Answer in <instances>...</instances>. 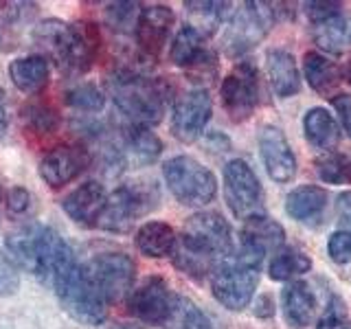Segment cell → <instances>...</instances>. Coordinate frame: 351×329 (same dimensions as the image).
Instances as JSON below:
<instances>
[{"instance_id": "c3c4849f", "label": "cell", "mask_w": 351, "mask_h": 329, "mask_svg": "<svg viewBox=\"0 0 351 329\" xmlns=\"http://www.w3.org/2000/svg\"><path fill=\"white\" fill-rule=\"evenodd\" d=\"M123 329H141V327H123Z\"/></svg>"}, {"instance_id": "7a4b0ae2", "label": "cell", "mask_w": 351, "mask_h": 329, "mask_svg": "<svg viewBox=\"0 0 351 329\" xmlns=\"http://www.w3.org/2000/svg\"><path fill=\"white\" fill-rule=\"evenodd\" d=\"M5 244L9 255L22 270L49 285L64 268L77 261L73 248L66 244L58 230L38 222L22 224L11 230Z\"/></svg>"}, {"instance_id": "7402d4cb", "label": "cell", "mask_w": 351, "mask_h": 329, "mask_svg": "<svg viewBox=\"0 0 351 329\" xmlns=\"http://www.w3.org/2000/svg\"><path fill=\"white\" fill-rule=\"evenodd\" d=\"M160 151H162V143L154 132H149V127L130 123V127L123 132V138H121L119 156L123 162L149 164L160 156Z\"/></svg>"}, {"instance_id": "d590c367", "label": "cell", "mask_w": 351, "mask_h": 329, "mask_svg": "<svg viewBox=\"0 0 351 329\" xmlns=\"http://www.w3.org/2000/svg\"><path fill=\"white\" fill-rule=\"evenodd\" d=\"M66 103L82 112H99L106 106V97L95 84H80L66 93Z\"/></svg>"}, {"instance_id": "9a60e30c", "label": "cell", "mask_w": 351, "mask_h": 329, "mask_svg": "<svg viewBox=\"0 0 351 329\" xmlns=\"http://www.w3.org/2000/svg\"><path fill=\"white\" fill-rule=\"evenodd\" d=\"M90 164V151L82 145H60L53 147L40 160V175L51 189H62L82 175Z\"/></svg>"}, {"instance_id": "74e56055", "label": "cell", "mask_w": 351, "mask_h": 329, "mask_svg": "<svg viewBox=\"0 0 351 329\" xmlns=\"http://www.w3.org/2000/svg\"><path fill=\"white\" fill-rule=\"evenodd\" d=\"M316 329H351L349 321H347L345 307H343V303L336 299V296H334L332 301H329L325 314L318 318Z\"/></svg>"}, {"instance_id": "1f68e13d", "label": "cell", "mask_w": 351, "mask_h": 329, "mask_svg": "<svg viewBox=\"0 0 351 329\" xmlns=\"http://www.w3.org/2000/svg\"><path fill=\"white\" fill-rule=\"evenodd\" d=\"M29 5L25 3H3L0 5V51H11L20 47V27L27 18Z\"/></svg>"}, {"instance_id": "cb8c5ba5", "label": "cell", "mask_w": 351, "mask_h": 329, "mask_svg": "<svg viewBox=\"0 0 351 329\" xmlns=\"http://www.w3.org/2000/svg\"><path fill=\"white\" fill-rule=\"evenodd\" d=\"M327 206V191L316 184H303L292 189L285 195V213L294 222L312 224L318 217H323V211Z\"/></svg>"}, {"instance_id": "4fadbf2b", "label": "cell", "mask_w": 351, "mask_h": 329, "mask_svg": "<svg viewBox=\"0 0 351 329\" xmlns=\"http://www.w3.org/2000/svg\"><path fill=\"white\" fill-rule=\"evenodd\" d=\"M219 95H222V106L233 123H241V121L250 119L259 103L257 66L252 62H239L224 77Z\"/></svg>"}, {"instance_id": "d4e9b609", "label": "cell", "mask_w": 351, "mask_h": 329, "mask_svg": "<svg viewBox=\"0 0 351 329\" xmlns=\"http://www.w3.org/2000/svg\"><path fill=\"white\" fill-rule=\"evenodd\" d=\"M51 66L44 55H27L9 64V77L18 90L36 95L49 84Z\"/></svg>"}, {"instance_id": "e0dca14e", "label": "cell", "mask_w": 351, "mask_h": 329, "mask_svg": "<svg viewBox=\"0 0 351 329\" xmlns=\"http://www.w3.org/2000/svg\"><path fill=\"white\" fill-rule=\"evenodd\" d=\"M173 22H176V16L171 7L167 5H152L141 11L134 36H136L138 49L145 58H152V60L158 58L165 42H167L171 33Z\"/></svg>"}, {"instance_id": "30bf717a", "label": "cell", "mask_w": 351, "mask_h": 329, "mask_svg": "<svg viewBox=\"0 0 351 329\" xmlns=\"http://www.w3.org/2000/svg\"><path fill=\"white\" fill-rule=\"evenodd\" d=\"M270 3H244L230 18L226 33L222 38V47L230 58L255 49L257 44L268 36L274 20H277V9Z\"/></svg>"}, {"instance_id": "44dd1931", "label": "cell", "mask_w": 351, "mask_h": 329, "mask_svg": "<svg viewBox=\"0 0 351 329\" xmlns=\"http://www.w3.org/2000/svg\"><path fill=\"white\" fill-rule=\"evenodd\" d=\"M268 80L277 97H292L301 90V73L296 60L290 51L285 49H270L266 55Z\"/></svg>"}, {"instance_id": "7dc6e473", "label": "cell", "mask_w": 351, "mask_h": 329, "mask_svg": "<svg viewBox=\"0 0 351 329\" xmlns=\"http://www.w3.org/2000/svg\"><path fill=\"white\" fill-rule=\"evenodd\" d=\"M343 75H345V80L351 84V60H349V64L345 66V73H343Z\"/></svg>"}, {"instance_id": "d6a6232c", "label": "cell", "mask_w": 351, "mask_h": 329, "mask_svg": "<svg viewBox=\"0 0 351 329\" xmlns=\"http://www.w3.org/2000/svg\"><path fill=\"white\" fill-rule=\"evenodd\" d=\"M22 121H25L27 134L33 136H51L60 127V114L47 103H29L22 110Z\"/></svg>"}, {"instance_id": "7c38bea8", "label": "cell", "mask_w": 351, "mask_h": 329, "mask_svg": "<svg viewBox=\"0 0 351 329\" xmlns=\"http://www.w3.org/2000/svg\"><path fill=\"white\" fill-rule=\"evenodd\" d=\"M224 195L226 204L237 219L261 215L263 189L252 167L241 158H233L224 164Z\"/></svg>"}, {"instance_id": "277c9868", "label": "cell", "mask_w": 351, "mask_h": 329, "mask_svg": "<svg viewBox=\"0 0 351 329\" xmlns=\"http://www.w3.org/2000/svg\"><path fill=\"white\" fill-rule=\"evenodd\" d=\"M33 42L60 66L64 73H86L95 62L99 36L95 25H69L64 20H42L33 27Z\"/></svg>"}, {"instance_id": "5bb4252c", "label": "cell", "mask_w": 351, "mask_h": 329, "mask_svg": "<svg viewBox=\"0 0 351 329\" xmlns=\"http://www.w3.org/2000/svg\"><path fill=\"white\" fill-rule=\"evenodd\" d=\"M213 114V101L206 88L193 86L182 90L171 110V134L180 143H195L202 136L206 123Z\"/></svg>"}, {"instance_id": "ac0fdd59", "label": "cell", "mask_w": 351, "mask_h": 329, "mask_svg": "<svg viewBox=\"0 0 351 329\" xmlns=\"http://www.w3.org/2000/svg\"><path fill=\"white\" fill-rule=\"evenodd\" d=\"M108 195L110 193L106 191V186L101 182L88 180L64 197L62 208L73 222L82 224V226H97L99 217H101L104 208H106Z\"/></svg>"}, {"instance_id": "7bdbcfd3", "label": "cell", "mask_w": 351, "mask_h": 329, "mask_svg": "<svg viewBox=\"0 0 351 329\" xmlns=\"http://www.w3.org/2000/svg\"><path fill=\"white\" fill-rule=\"evenodd\" d=\"M332 106L336 110V114L340 119V125L351 136V95L347 93H338L334 99H332Z\"/></svg>"}, {"instance_id": "f546056e", "label": "cell", "mask_w": 351, "mask_h": 329, "mask_svg": "<svg viewBox=\"0 0 351 329\" xmlns=\"http://www.w3.org/2000/svg\"><path fill=\"white\" fill-rule=\"evenodd\" d=\"M312 259L305 250L296 246H283L272 255L268 263V274L274 281H292L294 277L310 272Z\"/></svg>"}, {"instance_id": "bcb514c9", "label": "cell", "mask_w": 351, "mask_h": 329, "mask_svg": "<svg viewBox=\"0 0 351 329\" xmlns=\"http://www.w3.org/2000/svg\"><path fill=\"white\" fill-rule=\"evenodd\" d=\"M7 127H9V117H7V110H5L3 101H0V136H5Z\"/></svg>"}, {"instance_id": "ffe728a7", "label": "cell", "mask_w": 351, "mask_h": 329, "mask_svg": "<svg viewBox=\"0 0 351 329\" xmlns=\"http://www.w3.org/2000/svg\"><path fill=\"white\" fill-rule=\"evenodd\" d=\"M281 307L285 323L294 329L312 325L316 318V296L305 281H290L281 292Z\"/></svg>"}, {"instance_id": "b9f144b4", "label": "cell", "mask_w": 351, "mask_h": 329, "mask_svg": "<svg viewBox=\"0 0 351 329\" xmlns=\"http://www.w3.org/2000/svg\"><path fill=\"white\" fill-rule=\"evenodd\" d=\"M305 14L310 16V20L314 22H321V20H327L336 14H340V3H305Z\"/></svg>"}, {"instance_id": "5b68a950", "label": "cell", "mask_w": 351, "mask_h": 329, "mask_svg": "<svg viewBox=\"0 0 351 329\" xmlns=\"http://www.w3.org/2000/svg\"><path fill=\"white\" fill-rule=\"evenodd\" d=\"M263 257L248 248L233 252L222 266L213 272L211 292L219 305L233 312H241L250 305L252 294L259 285V268Z\"/></svg>"}, {"instance_id": "4dcf8cb0", "label": "cell", "mask_w": 351, "mask_h": 329, "mask_svg": "<svg viewBox=\"0 0 351 329\" xmlns=\"http://www.w3.org/2000/svg\"><path fill=\"white\" fill-rule=\"evenodd\" d=\"M314 167L327 184H351V154L325 151L314 160Z\"/></svg>"}, {"instance_id": "ba28073f", "label": "cell", "mask_w": 351, "mask_h": 329, "mask_svg": "<svg viewBox=\"0 0 351 329\" xmlns=\"http://www.w3.org/2000/svg\"><path fill=\"white\" fill-rule=\"evenodd\" d=\"M162 175L171 195L184 206H206L215 200V173L191 156H173L162 164Z\"/></svg>"}, {"instance_id": "e575fe53", "label": "cell", "mask_w": 351, "mask_h": 329, "mask_svg": "<svg viewBox=\"0 0 351 329\" xmlns=\"http://www.w3.org/2000/svg\"><path fill=\"white\" fill-rule=\"evenodd\" d=\"M176 325L180 329H226L224 321H219L217 316L208 314L202 307L182 299V296L178 303V314H176Z\"/></svg>"}, {"instance_id": "8d00e7d4", "label": "cell", "mask_w": 351, "mask_h": 329, "mask_svg": "<svg viewBox=\"0 0 351 329\" xmlns=\"http://www.w3.org/2000/svg\"><path fill=\"white\" fill-rule=\"evenodd\" d=\"M138 16H141V11H136L134 3H114L108 7V18L112 22V27L117 29H130V27L136 29Z\"/></svg>"}, {"instance_id": "f1b7e54d", "label": "cell", "mask_w": 351, "mask_h": 329, "mask_svg": "<svg viewBox=\"0 0 351 329\" xmlns=\"http://www.w3.org/2000/svg\"><path fill=\"white\" fill-rule=\"evenodd\" d=\"M204 36L197 29H193L191 25H184L176 38L171 42L169 49V58L176 66H182V69L189 71L193 64L200 62L204 55L208 53V49L204 47Z\"/></svg>"}, {"instance_id": "ee69618b", "label": "cell", "mask_w": 351, "mask_h": 329, "mask_svg": "<svg viewBox=\"0 0 351 329\" xmlns=\"http://www.w3.org/2000/svg\"><path fill=\"white\" fill-rule=\"evenodd\" d=\"M336 213L340 217V222L351 226V191H343L336 200Z\"/></svg>"}, {"instance_id": "60d3db41", "label": "cell", "mask_w": 351, "mask_h": 329, "mask_svg": "<svg viewBox=\"0 0 351 329\" xmlns=\"http://www.w3.org/2000/svg\"><path fill=\"white\" fill-rule=\"evenodd\" d=\"M5 204H7L9 215H22V213H27L31 206V193L25 186H14V189H9Z\"/></svg>"}, {"instance_id": "484cf974", "label": "cell", "mask_w": 351, "mask_h": 329, "mask_svg": "<svg viewBox=\"0 0 351 329\" xmlns=\"http://www.w3.org/2000/svg\"><path fill=\"white\" fill-rule=\"evenodd\" d=\"M176 241L178 235L167 222H145L134 237V244L141 250V255L149 259H162L171 257L176 250Z\"/></svg>"}, {"instance_id": "8fae6325", "label": "cell", "mask_w": 351, "mask_h": 329, "mask_svg": "<svg viewBox=\"0 0 351 329\" xmlns=\"http://www.w3.org/2000/svg\"><path fill=\"white\" fill-rule=\"evenodd\" d=\"M180 296L173 294L162 277H147L128 296V312L138 323L149 327H167L176 323Z\"/></svg>"}, {"instance_id": "603a6c76", "label": "cell", "mask_w": 351, "mask_h": 329, "mask_svg": "<svg viewBox=\"0 0 351 329\" xmlns=\"http://www.w3.org/2000/svg\"><path fill=\"white\" fill-rule=\"evenodd\" d=\"M303 75L314 93L329 99L338 95L336 90L340 86V80H343V71L318 51H307L303 55Z\"/></svg>"}, {"instance_id": "8992f818", "label": "cell", "mask_w": 351, "mask_h": 329, "mask_svg": "<svg viewBox=\"0 0 351 329\" xmlns=\"http://www.w3.org/2000/svg\"><path fill=\"white\" fill-rule=\"evenodd\" d=\"M62 307L82 325H101L108 318V303L101 299L84 272V263L73 261L51 281Z\"/></svg>"}, {"instance_id": "9c48e42d", "label": "cell", "mask_w": 351, "mask_h": 329, "mask_svg": "<svg viewBox=\"0 0 351 329\" xmlns=\"http://www.w3.org/2000/svg\"><path fill=\"white\" fill-rule=\"evenodd\" d=\"M84 272L108 305L128 299L134 290L136 266L125 252H99L84 263Z\"/></svg>"}, {"instance_id": "d6986e66", "label": "cell", "mask_w": 351, "mask_h": 329, "mask_svg": "<svg viewBox=\"0 0 351 329\" xmlns=\"http://www.w3.org/2000/svg\"><path fill=\"white\" fill-rule=\"evenodd\" d=\"M241 248H248L257 255L277 252L285 246V228L270 215H252L241 228Z\"/></svg>"}, {"instance_id": "f6af8a7d", "label": "cell", "mask_w": 351, "mask_h": 329, "mask_svg": "<svg viewBox=\"0 0 351 329\" xmlns=\"http://www.w3.org/2000/svg\"><path fill=\"white\" fill-rule=\"evenodd\" d=\"M255 314L259 318H270L274 314V301L270 294H261L257 303H255Z\"/></svg>"}, {"instance_id": "6da1fadb", "label": "cell", "mask_w": 351, "mask_h": 329, "mask_svg": "<svg viewBox=\"0 0 351 329\" xmlns=\"http://www.w3.org/2000/svg\"><path fill=\"white\" fill-rule=\"evenodd\" d=\"M230 255H233V233L228 222L215 211H200L186 219L176 241L171 261L186 277L204 279Z\"/></svg>"}, {"instance_id": "52a82bcc", "label": "cell", "mask_w": 351, "mask_h": 329, "mask_svg": "<svg viewBox=\"0 0 351 329\" xmlns=\"http://www.w3.org/2000/svg\"><path fill=\"white\" fill-rule=\"evenodd\" d=\"M160 200L158 189L152 182H128L121 184L108 195V202L101 217H99V228L110 230V233H128L136 224V219L147 215L156 208Z\"/></svg>"}, {"instance_id": "83f0119b", "label": "cell", "mask_w": 351, "mask_h": 329, "mask_svg": "<svg viewBox=\"0 0 351 329\" xmlns=\"http://www.w3.org/2000/svg\"><path fill=\"white\" fill-rule=\"evenodd\" d=\"M303 132H305V138L310 141L316 149L332 151V147H336L340 141L338 121L325 108H312L310 112L305 114Z\"/></svg>"}, {"instance_id": "2e32d148", "label": "cell", "mask_w": 351, "mask_h": 329, "mask_svg": "<svg viewBox=\"0 0 351 329\" xmlns=\"http://www.w3.org/2000/svg\"><path fill=\"white\" fill-rule=\"evenodd\" d=\"M257 141L259 156L270 178L279 184L290 182L296 175V156L283 132L277 125H263Z\"/></svg>"}, {"instance_id": "3957f363", "label": "cell", "mask_w": 351, "mask_h": 329, "mask_svg": "<svg viewBox=\"0 0 351 329\" xmlns=\"http://www.w3.org/2000/svg\"><path fill=\"white\" fill-rule=\"evenodd\" d=\"M108 93L132 125L152 127L160 123L173 90L160 77L119 71L108 80Z\"/></svg>"}, {"instance_id": "ab89813d", "label": "cell", "mask_w": 351, "mask_h": 329, "mask_svg": "<svg viewBox=\"0 0 351 329\" xmlns=\"http://www.w3.org/2000/svg\"><path fill=\"white\" fill-rule=\"evenodd\" d=\"M20 277L14 261L0 252V296H11L18 292Z\"/></svg>"}, {"instance_id": "4316f807", "label": "cell", "mask_w": 351, "mask_h": 329, "mask_svg": "<svg viewBox=\"0 0 351 329\" xmlns=\"http://www.w3.org/2000/svg\"><path fill=\"white\" fill-rule=\"evenodd\" d=\"M314 42L327 53H345L351 49V16L336 14L314 25Z\"/></svg>"}, {"instance_id": "f35d334b", "label": "cell", "mask_w": 351, "mask_h": 329, "mask_svg": "<svg viewBox=\"0 0 351 329\" xmlns=\"http://www.w3.org/2000/svg\"><path fill=\"white\" fill-rule=\"evenodd\" d=\"M327 252L336 263L351 261V230H336L327 241Z\"/></svg>"}, {"instance_id": "836d02e7", "label": "cell", "mask_w": 351, "mask_h": 329, "mask_svg": "<svg viewBox=\"0 0 351 329\" xmlns=\"http://www.w3.org/2000/svg\"><path fill=\"white\" fill-rule=\"evenodd\" d=\"M228 3H186L191 16V27L197 29L204 38H208L215 29L222 25L228 14Z\"/></svg>"}]
</instances>
